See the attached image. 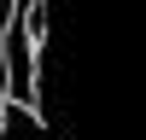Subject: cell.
Segmentation results:
<instances>
[{
  "instance_id": "obj_1",
  "label": "cell",
  "mask_w": 146,
  "mask_h": 140,
  "mask_svg": "<svg viewBox=\"0 0 146 140\" xmlns=\"http://www.w3.org/2000/svg\"><path fill=\"white\" fill-rule=\"evenodd\" d=\"M0 140H58V134L35 123V111H23V105H6V111H0Z\"/></svg>"
}]
</instances>
